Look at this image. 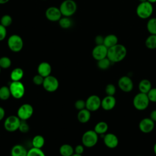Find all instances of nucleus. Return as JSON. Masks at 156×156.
Masks as SVG:
<instances>
[{"instance_id": "nucleus-35", "label": "nucleus", "mask_w": 156, "mask_h": 156, "mask_svg": "<svg viewBox=\"0 0 156 156\" xmlns=\"http://www.w3.org/2000/svg\"><path fill=\"white\" fill-rule=\"evenodd\" d=\"M116 87L112 83H108L105 88V92L108 96H114L116 93Z\"/></svg>"}, {"instance_id": "nucleus-43", "label": "nucleus", "mask_w": 156, "mask_h": 156, "mask_svg": "<svg viewBox=\"0 0 156 156\" xmlns=\"http://www.w3.org/2000/svg\"><path fill=\"white\" fill-rule=\"evenodd\" d=\"M149 118L154 121V122H156V109L153 110L151 113L149 115Z\"/></svg>"}, {"instance_id": "nucleus-18", "label": "nucleus", "mask_w": 156, "mask_h": 156, "mask_svg": "<svg viewBox=\"0 0 156 156\" xmlns=\"http://www.w3.org/2000/svg\"><path fill=\"white\" fill-rule=\"evenodd\" d=\"M37 71L38 74L41 75L43 77H46L51 75L52 71L51 65L46 62H41L37 67Z\"/></svg>"}, {"instance_id": "nucleus-3", "label": "nucleus", "mask_w": 156, "mask_h": 156, "mask_svg": "<svg viewBox=\"0 0 156 156\" xmlns=\"http://www.w3.org/2000/svg\"><path fill=\"white\" fill-rule=\"evenodd\" d=\"M149 102L150 101L147 94L141 92L135 94L133 99V105L135 109L139 111L146 110L148 107Z\"/></svg>"}, {"instance_id": "nucleus-12", "label": "nucleus", "mask_w": 156, "mask_h": 156, "mask_svg": "<svg viewBox=\"0 0 156 156\" xmlns=\"http://www.w3.org/2000/svg\"><path fill=\"white\" fill-rule=\"evenodd\" d=\"M118 87L119 89L125 93H129L133 88V83L130 77L127 76L121 77L118 82Z\"/></svg>"}, {"instance_id": "nucleus-47", "label": "nucleus", "mask_w": 156, "mask_h": 156, "mask_svg": "<svg viewBox=\"0 0 156 156\" xmlns=\"http://www.w3.org/2000/svg\"><path fill=\"white\" fill-rule=\"evenodd\" d=\"M147 1L148 2H151V4L156 2V0H147Z\"/></svg>"}, {"instance_id": "nucleus-23", "label": "nucleus", "mask_w": 156, "mask_h": 156, "mask_svg": "<svg viewBox=\"0 0 156 156\" xmlns=\"http://www.w3.org/2000/svg\"><path fill=\"white\" fill-rule=\"evenodd\" d=\"M59 153L62 156H71L74 153V149L69 144H63L59 148Z\"/></svg>"}, {"instance_id": "nucleus-27", "label": "nucleus", "mask_w": 156, "mask_h": 156, "mask_svg": "<svg viewBox=\"0 0 156 156\" xmlns=\"http://www.w3.org/2000/svg\"><path fill=\"white\" fill-rule=\"evenodd\" d=\"M145 45L149 49H156V35L151 34L145 41Z\"/></svg>"}, {"instance_id": "nucleus-17", "label": "nucleus", "mask_w": 156, "mask_h": 156, "mask_svg": "<svg viewBox=\"0 0 156 156\" xmlns=\"http://www.w3.org/2000/svg\"><path fill=\"white\" fill-rule=\"evenodd\" d=\"M116 104V100L114 96L107 95L101 99V107L105 111H110L113 109Z\"/></svg>"}, {"instance_id": "nucleus-36", "label": "nucleus", "mask_w": 156, "mask_h": 156, "mask_svg": "<svg viewBox=\"0 0 156 156\" xmlns=\"http://www.w3.org/2000/svg\"><path fill=\"white\" fill-rule=\"evenodd\" d=\"M147 97L152 102H156V88H152L147 93Z\"/></svg>"}, {"instance_id": "nucleus-34", "label": "nucleus", "mask_w": 156, "mask_h": 156, "mask_svg": "<svg viewBox=\"0 0 156 156\" xmlns=\"http://www.w3.org/2000/svg\"><path fill=\"white\" fill-rule=\"evenodd\" d=\"M12 65V61L10 58L8 57L4 56L1 57L0 58V67L1 69H7L10 67Z\"/></svg>"}, {"instance_id": "nucleus-20", "label": "nucleus", "mask_w": 156, "mask_h": 156, "mask_svg": "<svg viewBox=\"0 0 156 156\" xmlns=\"http://www.w3.org/2000/svg\"><path fill=\"white\" fill-rule=\"evenodd\" d=\"M91 118V112L86 108L79 111L77 113V119L81 123H86Z\"/></svg>"}, {"instance_id": "nucleus-5", "label": "nucleus", "mask_w": 156, "mask_h": 156, "mask_svg": "<svg viewBox=\"0 0 156 156\" xmlns=\"http://www.w3.org/2000/svg\"><path fill=\"white\" fill-rule=\"evenodd\" d=\"M98 141V134L94 130H89L83 133L82 136V144L86 147L94 146Z\"/></svg>"}, {"instance_id": "nucleus-22", "label": "nucleus", "mask_w": 156, "mask_h": 156, "mask_svg": "<svg viewBox=\"0 0 156 156\" xmlns=\"http://www.w3.org/2000/svg\"><path fill=\"white\" fill-rule=\"evenodd\" d=\"M118 38L116 35L114 34H109L104 37V45L107 48H110L116 44H118Z\"/></svg>"}, {"instance_id": "nucleus-42", "label": "nucleus", "mask_w": 156, "mask_h": 156, "mask_svg": "<svg viewBox=\"0 0 156 156\" xmlns=\"http://www.w3.org/2000/svg\"><path fill=\"white\" fill-rule=\"evenodd\" d=\"M104 37L100 35H97L94 39V41L96 45L104 44Z\"/></svg>"}, {"instance_id": "nucleus-48", "label": "nucleus", "mask_w": 156, "mask_h": 156, "mask_svg": "<svg viewBox=\"0 0 156 156\" xmlns=\"http://www.w3.org/2000/svg\"><path fill=\"white\" fill-rule=\"evenodd\" d=\"M71 156H82V155H80V154H77L74 153Z\"/></svg>"}, {"instance_id": "nucleus-40", "label": "nucleus", "mask_w": 156, "mask_h": 156, "mask_svg": "<svg viewBox=\"0 0 156 156\" xmlns=\"http://www.w3.org/2000/svg\"><path fill=\"white\" fill-rule=\"evenodd\" d=\"M7 35L6 27L0 24V41L4 40Z\"/></svg>"}, {"instance_id": "nucleus-52", "label": "nucleus", "mask_w": 156, "mask_h": 156, "mask_svg": "<svg viewBox=\"0 0 156 156\" xmlns=\"http://www.w3.org/2000/svg\"><path fill=\"white\" fill-rule=\"evenodd\" d=\"M0 58H1V57H0Z\"/></svg>"}, {"instance_id": "nucleus-41", "label": "nucleus", "mask_w": 156, "mask_h": 156, "mask_svg": "<svg viewBox=\"0 0 156 156\" xmlns=\"http://www.w3.org/2000/svg\"><path fill=\"white\" fill-rule=\"evenodd\" d=\"M84 146L83 144H78L74 148V153L82 155L84 152Z\"/></svg>"}, {"instance_id": "nucleus-7", "label": "nucleus", "mask_w": 156, "mask_h": 156, "mask_svg": "<svg viewBox=\"0 0 156 156\" xmlns=\"http://www.w3.org/2000/svg\"><path fill=\"white\" fill-rule=\"evenodd\" d=\"M12 96L15 99L22 98L25 93V87L21 81H12L9 86Z\"/></svg>"}, {"instance_id": "nucleus-32", "label": "nucleus", "mask_w": 156, "mask_h": 156, "mask_svg": "<svg viewBox=\"0 0 156 156\" xmlns=\"http://www.w3.org/2000/svg\"><path fill=\"white\" fill-rule=\"evenodd\" d=\"M27 156H46V155L41 149L32 147L27 151Z\"/></svg>"}, {"instance_id": "nucleus-30", "label": "nucleus", "mask_w": 156, "mask_h": 156, "mask_svg": "<svg viewBox=\"0 0 156 156\" xmlns=\"http://www.w3.org/2000/svg\"><path fill=\"white\" fill-rule=\"evenodd\" d=\"M11 96L10 88L7 86H2L0 87V99L2 101L7 100Z\"/></svg>"}, {"instance_id": "nucleus-15", "label": "nucleus", "mask_w": 156, "mask_h": 156, "mask_svg": "<svg viewBox=\"0 0 156 156\" xmlns=\"http://www.w3.org/2000/svg\"><path fill=\"white\" fill-rule=\"evenodd\" d=\"M108 48L104 44L96 45L92 50V56L94 59L98 61L107 57Z\"/></svg>"}, {"instance_id": "nucleus-16", "label": "nucleus", "mask_w": 156, "mask_h": 156, "mask_svg": "<svg viewBox=\"0 0 156 156\" xmlns=\"http://www.w3.org/2000/svg\"><path fill=\"white\" fill-rule=\"evenodd\" d=\"M103 141L104 144L110 149L116 147L119 143V140L117 136L112 133H107L104 135Z\"/></svg>"}, {"instance_id": "nucleus-26", "label": "nucleus", "mask_w": 156, "mask_h": 156, "mask_svg": "<svg viewBox=\"0 0 156 156\" xmlns=\"http://www.w3.org/2000/svg\"><path fill=\"white\" fill-rule=\"evenodd\" d=\"M45 143L44 137L40 135H37L32 138V147L41 149Z\"/></svg>"}, {"instance_id": "nucleus-10", "label": "nucleus", "mask_w": 156, "mask_h": 156, "mask_svg": "<svg viewBox=\"0 0 156 156\" xmlns=\"http://www.w3.org/2000/svg\"><path fill=\"white\" fill-rule=\"evenodd\" d=\"M34 113V108L30 104H22L17 110V116L22 121L29 119Z\"/></svg>"}, {"instance_id": "nucleus-29", "label": "nucleus", "mask_w": 156, "mask_h": 156, "mask_svg": "<svg viewBox=\"0 0 156 156\" xmlns=\"http://www.w3.org/2000/svg\"><path fill=\"white\" fill-rule=\"evenodd\" d=\"M59 26L63 29H68L73 25V21L69 17L63 16L58 21Z\"/></svg>"}, {"instance_id": "nucleus-46", "label": "nucleus", "mask_w": 156, "mask_h": 156, "mask_svg": "<svg viewBox=\"0 0 156 156\" xmlns=\"http://www.w3.org/2000/svg\"><path fill=\"white\" fill-rule=\"evenodd\" d=\"M153 151H154V152L155 154V155H156V143L154 144V147H153Z\"/></svg>"}, {"instance_id": "nucleus-24", "label": "nucleus", "mask_w": 156, "mask_h": 156, "mask_svg": "<svg viewBox=\"0 0 156 156\" xmlns=\"http://www.w3.org/2000/svg\"><path fill=\"white\" fill-rule=\"evenodd\" d=\"M24 76V71L21 68H15L10 73V79L12 81H20Z\"/></svg>"}, {"instance_id": "nucleus-39", "label": "nucleus", "mask_w": 156, "mask_h": 156, "mask_svg": "<svg viewBox=\"0 0 156 156\" xmlns=\"http://www.w3.org/2000/svg\"><path fill=\"white\" fill-rule=\"evenodd\" d=\"M44 78L43 76H41L40 74H36L34 76L32 79L33 83L36 85H42L43 81H44Z\"/></svg>"}, {"instance_id": "nucleus-9", "label": "nucleus", "mask_w": 156, "mask_h": 156, "mask_svg": "<svg viewBox=\"0 0 156 156\" xmlns=\"http://www.w3.org/2000/svg\"><path fill=\"white\" fill-rule=\"evenodd\" d=\"M42 85L46 91L52 93L57 90L59 87V82L55 77L49 75L44 78Z\"/></svg>"}, {"instance_id": "nucleus-31", "label": "nucleus", "mask_w": 156, "mask_h": 156, "mask_svg": "<svg viewBox=\"0 0 156 156\" xmlns=\"http://www.w3.org/2000/svg\"><path fill=\"white\" fill-rule=\"evenodd\" d=\"M111 63L112 62H110V60L107 57H105L104 58L98 60L97 65L99 69L102 70H105L110 67Z\"/></svg>"}, {"instance_id": "nucleus-49", "label": "nucleus", "mask_w": 156, "mask_h": 156, "mask_svg": "<svg viewBox=\"0 0 156 156\" xmlns=\"http://www.w3.org/2000/svg\"><path fill=\"white\" fill-rule=\"evenodd\" d=\"M139 1L140 2H145V1H147V0H139Z\"/></svg>"}, {"instance_id": "nucleus-8", "label": "nucleus", "mask_w": 156, "mask_h": 156, "mask_svg": "<svg viewBox=\"0 0 156 156\" xmlns=\"http://www.w3.org/2000/svg\"><path fill=\"white\" fill-rule=\"evenodd\" d=\"M21 120L16 115L9 116L4 121V129L10 132H15L19 129Z\"/></svg>"}, {"instance_id": "nucleus-4", "label": "nucleus", "mask_w": 156, "mask_h": 156, "mask_svg": "<svg viewBox=\"0 0 156 156\" xmlns=\"http://www.w3.org/2000/svg\"><path fill=\"white\" fill-rule=\"evenodd\" d=\"M77 4L74 0H64L60 4L59 9L62 16L70 17L77 10Z\"/></svg>"}, {"instance_id": "nucleus-50", "label": "nucleus", "mask_w": 156, "mask_h": 156, "mask_svg": "<svg viewBox=\"0 0 156 156\" xmlns=\"http://www.w3.org/2000/svg\"><path fill=\"white\" fill-rule=\"evenodd\" d=\"M1 68L0 67V74H1Z\"/></svg>"}, {"instance_id": "nucleus-33", "label": "nucleus", "mask_w": 156, "mask_h": 156, "mask_svg": "<svg viewBox=\"0 0 156 156\" xmlns=\"http://www.w3.org/2000/svg\"><path fill=\"white\" fill-rule=\"evenodd\" d=\"M13 21V19L12 18V16L9 15H3L0 20V24H2V26H4V27H7L10 26Z\"/></svg>"}, {"instance_id": "nucleus-6", "label": "nucleus", "mask_w": 156, "mask_h": 156, "mask_svg": "<svg viewBox=\"0 0 156 156\" xmlns=\"http://www.w3.org/2000/svg\"><path fill=\"white\" fill-rule=\"evenodd\" d=\"M7 45L10 51L14 52H18L22 50L24 43L22 38L20 35L13 34L9 37Z\"/></svg>"}, {"instance_id": "nucleus-21", "label": "nucleus", "mask_w": 156, "mask_h": 156, "mask_svg": "<svg viewBox=\"0 0 156 156\" xmlns=\"http://www.w3.org/2000/svg\"><path fill=\"white\" fill-rule=\"evenodd\" d=\"M152 88V83L148 79H144L140 81L138 83V90L140 92L147 94Z\"/></svg>"}, {"instance_id": "nucleus-38", "label": "nucleus", "mask_w": 156, "mask_h": 156, "mask_svg": "<svg viewBox=\"0 0 156 156\" xmlns=\"http://www.w3.org/2000/svg\"><path fill=\"white\" fill-rule=\"evenodd\" d=\"M75 108L79 111L86 108V103L85 101L83 99H78L74 103Z\"/></svg>"}, {"instance_id": "nucleus-1", "label": "nucleus", "mask_w": 156, "mask_h": 156, "mask_svg": "<svg viewBox=\"0 0 156 156\" xmlns=\"http://www.w3.org/2000/svg\"><path fill=\"white\" fill-rule=\"evenodd\" d=\"M127 49L121 44L116 45L108 48L107 57L112 63H118L124 59L127 55Z\"/></svg>"}, {"instance_id": "nucleus-13", "label": "nucleus", "mask_w": 156, "mask_h": 156, "mask_svg": "<svg viewBox=\"0 0 156 156\" xmlns=\"http://www.w3.org/2000/svg\"><path fill=\"white\" fill-rule=\"evenodd\" d=\"M139 129L144 133H149L151 132L155 127V122L150 118H144L139 122Z\"/></svg>"}, {"instance_id": "nucleus-19", "label": "nucleus", "mask_w": 156, "mask_h": 156, "mask_svg": "<svg viewBox=\"0 0 156 156\" xmlns=\"http://www.w3.org/2000/svg\"><path fill=\"white\" fill-rule=\"evenodd\" d=\"M27 151L21 144H16L13 146L10 151L11 156H27Z\"/></svg>"}, {"instance_id": "nucleus-44", "label": "nucleus", "mask_w": 156, "mask_h": 156, "mask_svg": "<svg viewBox=\"0 0 156 156\" xmlns=\"http://www.w3.org/2000/svg\"><path fill=\"white\" fill-rule=\"evenodd\" d=\"M5 115V110L2 107H0V121L4 119Z\"/></svg>"}, {"instance_id": "nucleus-45", "label": "nucleus", "mask_w": 156, "mask_h": 156, "mask_svg": "<svg viewBox=\"0 0 156 156\" xmlns=\"http://www.w3.org/2000/svg\"><path fill=\"white\" fill-rule=\"evenodd\" d=\"M10 0H0V4H4L8 2Z\"/></svg>"}, {"instance_id": "nucleus-28", "label": "nucleus", "mask_w": 156, "mask_h": 156, "mask_svg": "<svg viewBox=\"0 0 156 156\" xmlns=\"http://www.w3.org/2000/svg\"><path fill=\"white\" fill-rule=\"evenodd\" d=\"M146 28L151 34L156 35V18H151L148 20Z\"/></svg>"}, {"instance_id": "nucleus-37", "label": "nucleus", "mask_w": 156, "mask_h": 156, "mask_svg": "<svg viewBox=\"0 0 156 156\" xmlns=\"http://www.w3.org/2000/svg\"><path fill=\"white\" fill-rule=\"evenodd\" d=\"M29 129H30L29 126V124L26 122V121H22V120H21L18 130H19L21 132L25 133L28 132L29 130Z\"/></svg>"}, {"instance_id": "nucleus-11", "label": "nucleus", "mask_w": 156, "mask_h": 156, "mask_svg": "<svg viewBox=\"0 0 156 156\" xmlns=\"http://www.w3.org/2000/svg\"><path fill=\"white\" fill-rule=\"evenodd\" d=\"M86 108L89 111L95 112L101 107V99L96 94L90 96L85 101Z\"/></svg>"}, {"instance_id": "nucleus-2", "label": "nucleus", "mask_w": 156, "mask_h": 156, "mask_svg": "<svg viewBox=\"0 0 156 156\" xmlns=\"http://www.w3.org/2000/svg\"><path fill=\"white\" fill-rule=\"evenodd\" d=\"M153 6L152 4L148 2L145 1L140 2L136 7V13L137 16L141 19L149 18L153 13Z\"/></svg>"}, {"instance_id": "nucleus-14", "label": "nucleus", "mask_w": 156, "mask_h": 156, "mask_svg": "<svg viewBox=\"0 0 156 156\" xmlns=\"http://www.w3.org/2000/svg\"><path fill=\"white\" fill-rule=\"evenodd\" d=\"M45 16L49 21L55 22L60 20L62 15L59 8L52 6L49 7L46 9L45 12Z\"/></svg>"}, {"instance_id": "nucleus-53", "label": "nucleus", "mask_w": 156, "mask_h": 156, "mask_svg": "<svg viewBox=\"0 0 156 156\" xmlns=\"http://www.w3.org/2000/svg\"><path fill=\"white\" fill-rule=\"evenodd\" d=\"M44 1H46V0H44Z\"/></svg>"}, {"instance_id": "nucleus-25", "label": "nucleus", "mask_w": 156, "mask_h": 156, "mask_svg": "<svg viewBox=\"0 0 156 156\" xmlns=\"http://www.w3.org/2000/svg\"><path fill=\"white\" fill-rule=\"evenodd\" d=\"M108 129V124L104 121L98 122L94 127V130L98 135H104L106 133Z\"/></svg>"}, {"instance_id": "nucleus-51", "label": "nucleus", "mask_w": 156, "mask_h": 156, "mask_svg": "<svg viewBox=\"0 0 156 156\" xmlns=\"http://www.w3.org/2000/svg\"><path fill=\"white\" fill-rule=\"evenodd\" d=\"M136 156H141V155H136Z\"/></svg>"}]
</instances>
